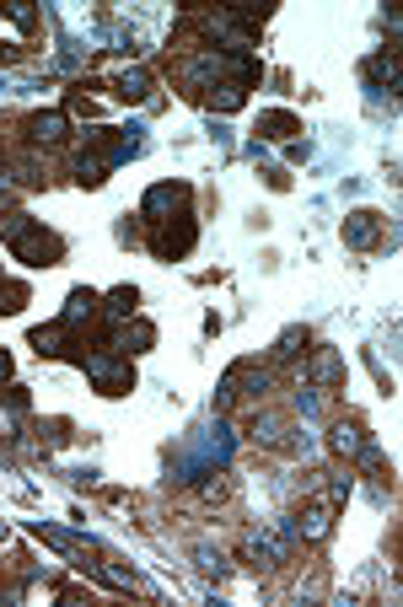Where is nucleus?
<instances>
[{
	"instance_id": "1",
	"label": "nucleus",
	"mask_w": 403,
	"mask_h": 607,
	"mask_svg": "<svg viewBox=\"0 0 403 607\" xmlns=\"http://www.w3.org/2000/svg\"><path fill=\"white\" fill-rule=\"evenodd\" d=\"M0 237L11 242V253H17L22 264H54V258L65 253V242L54 237V231H43V221H33V215H6V221H0Z\"/></svg>"
},
{
	"instance_id": "2",
	"label": "nucleus",
	"mask_w": 403,
	"mask_h": 607,
	"mask_svg": "<svg viewBox=\"0 0 403 607\" xmlns=\"http://www.w3.org/2000/svg\"><path fill=\"white\" fill-rule=\"evenodd\" d=\"M81 366L103 398H124L129 387H135V366H129V355H119V350H86Z\"/></svg>"
},
{
	"instance_id": "3",
	"label": "nucleus",
	"mask_w": 403,
	"mask_h": 607,
	"mask_svg": "<svg viewBox=\"0 0 403 607\" xmlns=\"http://www.w3.org/2000/svg\"><path fill=\"white\" fill-rule=\"evenodd\" d=\"M344 489H350V479H339V484H328L323 495H312L307 505L296 511V532L307 543H323L328 532H334V511H339V500H344Z\"/></svg>"
},
{
	"instance_id": "4",
	"label": "nucleus",
	"mask_w": 403,
	"mask_h": 607,
	"mask_svg": "<svg viewBox=\"0 0 403 607\" xmlns=\"http://www.w3.org/2000/svg\"><path fill=\"white\" fill-rule=\"evenodd\" d=\"M22 129H27V146H33V151H43V146H60V140L70 135V113H60V108L33 113V119H27Z\"/></svg>"
},
{
	"instance_id": "5",
	"label": "nucleus",
	"mask_w": 403,
	"mask_h": 607,
	"mask_svg": "<svg viewBox=\"0 0 403 607\" xmlns=\"http://www.w3.org/2000/svg\"><path fill=\"white\" fill-rule=\"evenodd\" d=\"M194 237H199L194 221H178V231H172L167 221H156V226H151V253H156V258H183V253L194 248Z\"/></svg>"
},
{
	"instance_id": "6",
	"label": "nucleus",
	"mask_w": 403,
	"mask_h": 607,
	"mask_svg": "<svg viewBox=\"0 0 403 607\" xmlns=\"http://www.w3.org/2000/svg\"><path fill=\"white\" fill-rule=\"evenodd\" d=\"M178 205H189V183H156V189L146 194V205H140V221L156 226L167 210H178Z\"/></svg>"
},
{
	"instance_id": "7",
	"label": "nucleus",
	"mask_w": 403,
	"mask_h": 607,
	"mask_svg": "<svg viewBox=\"0 0 403 607\" xmlns=\"http://www.w3.org/2000/svg\"><path fill=\"white\" fill-rule=\"evenodd\" d=\"M97 312H103V296H97V291H70L65 312H60V323L70 328V334H81V328H92V323H97Z\"/></svg>"
},
{
	"instance_id": "8",
	"label": "nucleus",
	"mask_w": 403,
	"mask_h": 607,
	"mask_svg": "<svg viewBox=\"0 0 403 607\" xmlns=\"http://www.w3.org/2000/svg\"><path fill=\"white\" fill-rule=\"evenodd\" d=\"M382 231H387V221L377 210H355L350 221H344V242H350V248H377Z\"/></svg>"
},
{
	"instance_id": "9",
	"label": "nucleus",
	"mask_w": 403,
	"mask_h": 607,
	"mask_svg": "<svg viewBox=\"0 0 403 607\" xmlns=\"http://www.w3.org/2000/svg\"><path fill=\"white\" fill-rule=\"evenodd\" d=\"M328 446H334V457H344V462H355V457H361L366 452V430L361 425H355V419H339V425L334 430H328Z\"/></svg>"
},
{
	"instance_id": "10",
	"label": "nucleus",
	"mask_w": 403,
	"mask_h": 607,
	"mask_svg": "<svg viewBox=\"0 0 403 607\" xmlns=\"http://www.w3.org/2000/svg\"><path fill=\"white\" fill-rule=\"evenodd\" d=\"M108 92L119 97V103H140V97L151 92V76H146V70H140V65H129V70H113V76H108Z\"/></svg>"
},
{
	"instance_id": "11",
	"label": "nucleus",
	"mask_w": 403,
	"mask_h": 607,
	"mask_svg": "<svg viewBox=\"0 0 403 607\" xmlns=\"http://www.w3.org/2000/svg\"><path fill=\"white\" fill-rule=\"evenodd\" d=\"M258 135H264V140H275V146H291V140L301 135V119H296V113H285V108H275V113H258Z\"/></svg>"
},
{
	"instance_id": "12",
	"label": "nucleus",
	"mask_w": 403,
	"mask_h": 607,
	"mask_svg": "<svg viewBox=\"0 0 403 607\" xmlns=\"http://www.w3.org/2000/svg\"><path fill=\"white\" fill-rule=\"evenodd\" d=\"M307 382H318V387H344V360H339V350H312Z\"/></svg>"
},
{
	"instance_id": "13",
	"label": "nucleus",
	"mask_w": 403,
	"mask_h": 607,
	"mask_svg": "<svg viewBox=\"0 0 403 607\" xmlns=\"http://www.w3.org/2000/svg\"><path fill=\"white\" fill-rule=\"evenodd\" d=\"M33 344H38V355H70V350H81V334H70L65 323H49V328H33Z\"/></svg>"
},
{
	"instance_id": "14",
	"label": "nucleus",
	"mask_w": 403,
	"mask_h": 607,
	"mask_svg": "<svg viewBox=\"0 0 403 607\" xmlns=\"http://www.w3.org/2000/svg\"><path fill=\"white\" fill-rule=\"evenodd\" d=\"M135 307H140V291H135V285H119V291L103 296V317H108V323H129V317H135Z\"/></svg>"
},
{
	"instance_id": "15",
	"label": "nucleus",
	"mask_w": 403,
	"mask_h": 607,
	"mask_svg": "<svg viewBox=\"0 0 403 607\" xmlns=\"http://www.w3.org/2000/svg\"><path fill=\"white\" fill-rule=\"evenodd\" d=\"M210 103L221 108V113H237L242 103H248V86H237V81H215V86H210Z\"/></svg>"
},
{
	"instance_id": "16",
	"label": "nucleus",
	"mask_w": 403,
	"mask_h": 607,
	"mask_svg": "<svg viewBox=\"0 0 403 607\" xmlns=\"http://www.w3.org/2000/svg\"><path fill=\"white\" fill-rule=\"evenodd\" d=\"M366 76L387 81V92H398V54H377V60H366Z\"/></svg>"
},
{
	"instance_id": "17",
	"label": "nucleus",
	"mask_w": 403,
	"mask_h": 607,
	"mask_svg": "<svg viewBox=\"0 0 403 607\" xmlns=\"http://www.w3.org/2000/svg\"><path fill=\"white\" fill-rule=\"evenodd\" d=\"M6 17L17 27H33V6H27V0H6Z\"/></svg>"
},
{
	"instance_id": "18",
	"label": "nucleus",
	"mask_w": 403,
	"mask_h": 607,
	"mask_svg": "<svg viewBox=\"0 0 403 607\" xmlns=\"http://www.w3.org/2000/svg\"><path fill=\"white\" fill-rule=\"evenodd\" d=\"M0 382H11V355L0 350Z\"/></svg>"
},
{
	"instance_id": "19",
	"label": "nucleus",
	"mask_w": 403,
	"mask_h": 607,
	"mask_svg": "<svg viewBox=\"0 0 403 607\" xmlns=\"http://www.w3.org/2000/svg\"><path fill=\"white\" fill-rule=\"evenodd\" d=\"M0 280H6V274H0Z\"/></svg>"
}]
</instances>
